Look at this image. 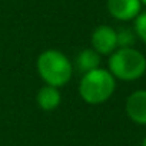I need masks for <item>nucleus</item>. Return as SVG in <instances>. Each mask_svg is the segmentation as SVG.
Returning a JSON list of instances; mask_svg holds the SVG:
<instances>
[{"label": "nucleus", "mask_w": 146, "mask_h": 146, "mask_svg": "<svg viewBox=\"0 0 146 146\" xmlns=\"http://www.w3.org/2000/svg\"><path fill=\"white\" fill-rule=\"evenodd\" d=\"M108 66L116 80L135 82L146 73V57L135 47L116 49L109 54Z\"/></svg>", "instance_id": "obj_1"}, {"label": "nucleus", "mask_w": 146, "mask_h": 146, "mask_svg": "<svg viewBox=\"0 0 146 146\" xmlns=\"http://www.w3.org/2000/svg\"><path fill=\"white\" fill-rule=\"evenodd\" d=\"M36 66L39 76L49 86L59 89L72 79L73 66L67 56L60 50L49 49L42 52L37 57Z\"/></svg>", "instance_id": "obj_2"}, {"label": "nucleus", "mask_w": 146, "mask_h": 146, "mask_svg": "<svg viewBox=\"0 0 146 146\" xmlns=\"http://www.w3.org/2000/svg\"><path fill=\"white\" fill-rule=\"evenodd\" d=\"M116 89V79L108 69L98 67L88 73L79 83V95L89 105H100L108 102Z\"/></svg>", "instance_id": "obj_3"}, {"label": "nucleus", "mask_w": 146, "mask_h": 146, "mask_svg": "<svg viewBox=\"0 0 146 146\" xmlns=\"http://www.w3.org/2000/svg\"><path fill=\"white\" fill-rule=\"evenodd\" d=\"M92 49L100 56H109L117 49L116 30L108 25L98 26L92 33Z\"/></svg>", "instance_id": "obj_4"}, {"label": "nucleus", "mask_w": 146, "mask_h": 146, "mask_svg": "<svg viewBox=\"0 0 146 146\" xmlns=\"http://www.w3.org/2000/svg\"><path fill=\"white\" fill-rule=\"evenodd\" d=\"M106 6L109 15L120 22L135 20L142 12L140 0H108Z\"/></svg>", "instance_id": "obj_5"}, {"label": "nucleus", "mask_w": 146, "mask_h": 146, "mask_svg": "<svg viewBox=\"0 0 146 146\" xmlns=\"http://www.w3.org/2000/svg\"><path fill=\"white\" fill-rule=\"evenodd\" d=\"M126 115L136 125H146V89L135 90L126 99Z\"/></svg>", "instance_id": "obj_6"}, {"label": "nucleus", "mask_w": 146, "mask_h": 146, "mask_svg": "<svg viewBox=\"0 0 146 146\" xmlns=\"http://www.w3.org/2000/svg\"><path fill=\"white\" fill-rule=\"evenodd\" d=\"M37 105L44 112H52L56 108H59L60 102H62V95L59 92L57 88L44 85L43 88H40V90L37 92Z\"/></svg>", "instance_id": "obj_7"}, {"label": "nucleus", "mask_w": 146, "mask_h": 146, "mask_svg": "<svg viewBox=\"0 0 146 146\" xmlns=\"http://www.w3.org/2000/svg\"><path fill=\"white\" fill-rule=\"evenodd\" d=\"M100 60H102V56L96 50L83 49L76 57V66L79 67L80 72L88 73L90 70H95V69L100 67Z\"/></svg>", "instance_id": "obj_8"}, {"label": "nucleus", "mask_w": 146, "mask_h": 146, "mask_svg": "<svg viewBox=\"0 0 146 146\" xmlns=\"http://www.w3.org/2000/svg\"><path fill=\"white\" fill-rule=\"evenodd\" d=\"M136 33L135 30L129 29V27H122L119 30H116V39H117V49H123V47H133L135 42H136Z\"/></svg>", "instance_id": "obj_9"}, {"label": "nucleus", "mask_w": 146, "mask_h": 146, "mask_svg": "<svg viewBox=\"0 0 146 146\" xmlns=\"http://www.w3.org/2000/svg\"><path fill=\"white\" fill-rule=\"evenodd\" d=\"M133 30H135L137 39H140L146 44V10H142L137 15V17L135 19Z\"/></svg>", "instance_id": "obj_10"}, {"label": "nucleus", "mask_w": 146, "mask_h": 146, "mask_svg": "<svg viewBox=\"0 0 146 146\" xmlns=\"http://www.w3.org/2000/svg\"><path fill=\"white\" fill-rule=\"evenodd\" d=\"M140 146H146V136L143 137V140H142V145Z\"/></svg>", "instance_id": "obj_11"}, {"label": "nucleus", "mask_w": 146, "mask_h": 146, "mask_svg": "<svg viewBox=\"0 0 146 146\" xmlns=\"http://www.w3.org/2000/svg\"><path fill=\"white\" fill-rule=\"evenodd\" d=\"M140 3H142V6H146V0H140Z\"/></svg>", "instance_id": "obj_12"}]
</instances>
